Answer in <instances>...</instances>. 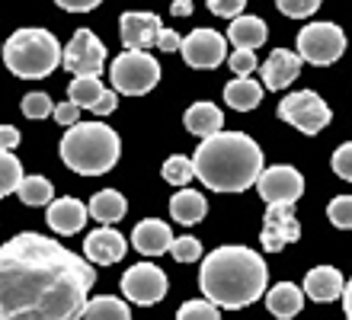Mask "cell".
I'll list each match as a JSON object with an SVG mask.
<instances>
[{
    "label": "cell",
    "mask_w": 352,
    "mask_h": 320,
    "mask_svg": "<svg viewBox=\"0 0 352 320\" xmlns=\"http://www.w3.org/2000/svg\"><path fill=\"white\" fill-rule=\"evenodd\" d=\"M19 109H23V116H29V119H48V112L55 116V103H52L48 93L36 90V93H26V96H23Z\"/></svg>",
    "instance_id": "31"
},
{
    "label": "cell",
    "mask_w": 352,
    "mask_h": 320,
    "mask_svg": "<svg viewBox=\"0 0 352 320\" xmlns=\"http://www.w3.org/2000/svg\"><path fill=\"white\" fill-rule=\"evenodd\" d=\"M0 58H3V45H0Z\"/></svg>",
    "instance_id": "46"
},
{
    "label": "cell",
    "mask_w": 352,
    "mask_h": 320,
    "mask_svg": "<svg viewBox=\"0 0 352 320\" xmlns=\"http://www.w3.org/2000/svg\"><path fill=\"white\" fill-rule=\"evenodd\" d=\"M61 10H67V13H87V10L100 7L102 0H55Z\"/></svg>",
    "instance_id": "42"
},
{
    "label": "cell",
    "mask_w": 352,
    "mask_h": 320,
    "mask_svg": "<svg viewBox=\"0 0 352 320\" xmlns=\"http://www.w3.org/2000/svg\"><path fill=\"white\" fill-rule=\"evenodd\" d=\"M327 215H330V224L340 231H352V195H336L330 205H327Z\"/></svg>",
    "instance_id": "32"
},
{
    "label": "cell",
    "mask_w": 352,
    "mask_h": 320,
    "mask_svg": "<svg viewBox=\"0 0 352 320\" xmlns=\"http://www.w3.org/2000/svg\"><path fill=\"white\" fill-rule=\"evenodd\" d=\"M87 218H90V211H87L84 202H77L74 195H65V199H55L48 205L45 211V221L48 228L55 231V234H77V231H84Z\"/></svg>",
    "instance_id": "16"
},
{
    "label": "cell",
    "mask_w": 352,
    "mask_h": 320,
    "mask_svg": "<svg viewBox=\"0 0 352 320\" xmlns=\"http://www.w3.org/2000/svg\"><path fill=\"white\" fill-rule=\"evenodd\" d=\"M122 141L102 122H77L61 138V160L80 176L109 173L119 160Z\"/></svg>",
    "instance_id": "4"
},
{
    "label": "cell",
    "mask_w": 352,
    "mask_h": 320,
    "mask_svg": "<svg viewBox=\"0 0 352 320\" xmlns=\"http://www.w3.org/2000/svg\"><path fill=\"white\" fill-rule=\"evenodd\" d=\"M208 211V202L202 199V192L195 189H179L170 199V215H173L179 224H199Z\"/></svg>",
    "instance_id": "25"
},
{
    "label": "cell",
    "mask_w": 352,
    "mask_h": 320,
    "mask_svg": "<svg viewBox=\"0 0 352 320\" xmlns=\"http://www.w3.org/2000/svg\"><path fill=\"white\" fill-rule=\"evenodd\" d=\"M301 237V224L295 218V205H269L266 221H263V250L266 253H278L288 244H295Z\"/></svg>",
    "instance_id": "13"
},
{
    "label": "cell",
    "mask_w": 352,
    "mask_h": 320,
    "mask_svg": "<svg viewBox=\"0 0 352 320\" xmlns=\"http://www.w3.org/2000/svg\"><path fill=\"white\" fill-rule=\"evenodd\" d=\"M93 279L74 250L23 231L0 247V320H80Z\"/></svg>",
    "instance_id": "1"
},
{
    "label": "cell",
    "mask_w": 352,
    "mask_h": 320,
    "mask_svg": "<svg viewBox=\"0 0 352 320\" xmlns=\"http://www.w3.org/2000/svg\"><path fill=\"white\" fill-rule=\"evenodd\" d=\"M87 211H90V215L100 221V224H116L119 218H125V211H129V202H125V195H122V192L102 189V192H96V195L90 199Z\"/></svg>",
    "instance_id": "24"
},
{
    "label": "cell",
    "mask_w": 352,
    "mask_h": 320,
    "mask_svg": "<svg viewBox=\"0 0 352 320\" xmlns=\"http://www.w3.org/2000/svg\"><path fill=\"white\" fill-rule=\"evenodd\" d=\"M23 183V164H19L13 151H0V199L16 192Z\"/></svg>",
    "instance_id": "29"
},
{
    "label": "cell",
    "mask_w": 352,
    "mask_h": 320,
    "mask_svg": "<svg viewBox=\"0 0 352 320\" xmlns=\"http://www.w3.org/2000/svg\"><path fill=\"white\" fill-rule=\"evenodd\" d=\"M269 269L250 247H218L202 259L199 288L214 308L241 311L266 295Z\"/></svg>",
    "instance_id": "2"
},
{
    "label": "cell",
    "mask_w": 352,
    "mask_h": 320,
    "mask_svg": "<svg viewBox=\"0 0 352 320\" xmlns=\"http://www.w3.org/2000/svg\"><path fill=\"white\" fill-rule=\"evenodd\" d=\"M19 145V131L13 125H0V151H13Z\"/></svg>",
    "instance_id": "43"
},
{
    "label": "cell",
    "mask_w": 352,
    "mask_h": 320,
    "mask_svg": "<svg viewBox=\"0 0 352 320\" xmlns=\"http://www.w3.org/2000/svg\"><path fill=\"white\" fill-rule=\"evenodd\" d=\"M278 119L288 122L292 128H298L301 135H320L333 112L327 106L314 90H298V93H288L285 100L278 103Z\"/></svg>",
    "instance_id": "7"
},
{
    "label": "cell",
    "mask_w": 352,
    "mask_h": 320,
    "mask_svg": "<svg viewBox=\"0 0 352 320\" xmlns=\"http://www.w3.org/2000/svg\"><path fill=\"white\" fill-rule=\"evenodd\" d=\"M164 180L170 186H189V180L195 176V167H192V157H183V154H173L164 160Z\"/></svg>",
    "instance_id": "30"
},
{
    "label": "cell",
    "mask_w": 352,
    "mask_h": 320,
    "mask_svg": "<svg viewBox=\"0 0 352 320\" xmlns=\"http://www.w3.org/2000/svg\"><path fill=\"white\" fill-rule=\"evenodd\" d=\"M160 29H164V23L157 13H122L119 19L122 45L135 48V52H148L151 45H157Z\"/></svg>",
    "instance_id": "14"
},
{
    "label": "cell",
    "mask_w": 352,
    "mask_h": 320,
    "mask_svg": "<svg viewBox=\"0 0 352 320\" xmlns=\"http://www.w3.org/2000/svg\"><path fill=\"white\" fill-rule=\"evenodd\" d=\"M61 52L48 29H16L3 42V64L23 81H42L61 64Z\"/></svg>",
    "instance_id": "5"
},
{
    "label": "cell",
    "mask_w": 352,
    "mask_h": 320,
    "mask_svg": "<svg viewBox=\"0 0 352 320\" xmlns=\"http://www.w3.org/2000/svg\"><path fill=\"white\" fill-rule=\"evenodd\" d=\"M228 39H231L234 48H243V52H256L269 39V29L260 17H234L231 26H228Z\"/></svg>",
    "instance_id": "20"
},
{
    "label": "cell",
    "mask_w": 352,
    "mask_h": 320,
    "mask_svg": "<svg viewBox=\"0 0 352 320\" xmlns=\"http://www.w3.org/2000/svg\"><path fill=\"white\" fill-rule=\"evenodd\" d=\"M266 308L272 317L292 320L301 308H305V292H301L295 282H278L266 292Z\"/></svg>",
    "instance_id": "21"
},
{
    "label": "cell",
    "mask_w": 352,
    "mask_h": 320,
    "mask_svg": "<svg viewBox=\"0 0 352 320\" xmlns=\"http://www.w3.org/2000/svg\"><path fill=\"white\" fill-rule=\"evenodd\" d=\"M131 244L135 250L144 256H160V253H170V244H173V231H170L167 221H157V218H144L135 224L131 231Z\"/></svg>",
    "instance_id": "18"
},
{
    "label": "cell",
    "mask_w": 352,
    "mask_h": 320,
    "mask_svg": "<svg viewBox=\"0 0 352 320\" xmlns=\"http://www.w3.org/2000/svg\"><path fill=\"white\" fill-rule=\"evenodd\" d=\"M346 52V36L343 29L333 23H307L298 32V55L301 61L327 67V64L340 61V55Z\"/></svg>",
    "instance_id": "8"
},
{
    "label": "cell",
    "mask_w": 352,
    "mask_h": 320,
    "mask_svg": "<svg viewBox=\"0 0 352 320\" xmlns=\"http://www.w3.org/2000/svg\"><path fill=\"white\" fill-rule=\"evenodd\" d=\"M122 295L135 304H157L167 298V275L154 263H135L122 275Z\"/></svg>",
    "instance_id": "10"
},
{
    "label": "cell",
    "mask_w": 352,
    "mask_h": 320,
    "mask_svg": "<svg viewBox=\"0 0 352 320\" xmlns=\"http://www.w3.org/2000/svg\"><path fill=\"white\" fill-rule=\"evenodd\" d=\"M228 64H231V71L237 74V77H250V74L256 71V52H243V48H237V52L228 58Z\"/></svg>",
    "instance_id": "37"
},
{
    "label": "cell",
    "mask_w": 352,
    "mask_h": 320,
    "mask_svg": "<svg viewBox=\"0 0 352 320\" xmlns=\"http://www.w3.org/2000/svg\"><path fill=\"white\" fill-rule=\"evenodd\" d=\"M106 64V45L90 29H77L61 52V67L74 77H100Z\"/></svg>",
    "instance_id": "9"
},
{
    "label": "cell",
    "mask_w": 352,
    "mask_h": 320,
    "mask_svg": "<svg viewBox=\"0 0 352 320\" xmlns=\"http://www.w3.org/2000/svg\"><path fill=\"white\" fill-rule=\"evenodd\" d=\"M55 119L61 122L65 128H71V125H77V119H80V106H74V103L67 100V103H61V106H55Z\"/></svg>",
    "instance_id": "40"
},
{
    "label": "cell",
    "mask_w": 352,
    "mask_h": 320,
    "mask_svg": "<svg viewBox=\"0 0 352 320\" xmlns=\"http://www.w3.org/2000/svg\"><path fill=\"white\" fill-rule=\"evenodd\" d=\"M125 250H129L125 234H119V231H112V228H96L93 234L84 237V256H87V263H93V266L122 263Z\"/></svg>",
    "instance_id": "15"
},
{
    "label": "cell",
    "mask_w": 352,
    "mask_h": 320,
    "mask_svg": "<svg viewBox=\"0 0 352 320\" xmlns=\"http://www.w3.org/2000/svg\"><path fill=\"white\" fill-rule=\"evenodd\" d=\"M256 189L269 205H295L301 195H305V176L298 173L295 167L276 164L266 167L256 180Z\"/></svg>",
    "instance_id": "12"
},
{
    "label": "cell",
    "mask_w": 352,
    "mask_h": 320,
    "mask_svg": "<svg viewBox=\"0 0 352 320\" xmlns=\"http://www.w3.org/2000/svg\"><path fill=\"white\" fill-rule=\"evenodd\" d=\"M195 176L214 192H243L250 189L263 167V151L243 131H218L199 141L192 154Z\"/></svg>",
    "instance_id": "3"
},
{
    "label": "cell",
    "mask_w": 352,
    "mask_h": 320,
    "mask_svg": "<svg viewBox=\"0 0 352 320\" xmlns=\"http://www.w3.org/2000/svg\"><path fill=\"white\" fill-rule=\"evenodd\" d=\"M343 288H346V279L333 266H317V269H311V273L305 275V295L317 304L336 301V298L343 295Z\"/></svg>",
    "instance_id": "19"
},
{
    "label": "cell",
    "mask_w": 352,
    "mask_h": 320,
    "mask_svg": "<svg viewBox=\"0 0 352 320\" xmlns=\"http://www.w3.org/2000/svg\"><path fill=\"white\" fill-rule=\"evenodd\" d=\"M102 87L100 77H74V81L67 83V100L80 106V109H93V103L102 96Z\"/></svg>",
    "instance_id": "28"
},
{
    "label": "cell",
    "mask_w": 352,
    "mask_h": 320,
    "mask_svg": "<svg viewBox=\"0 0 352 320\" xmlns=\"http://www.w3.org/2000/svg\"><path fill=\"white\" fill-rule=\"evenodd\" d=\"M340 298H343V311H346V317L352 320V279L346 282V288H343V295H340Z\"/></svg>",
    "instance_id": "45"
},
{
    "label": "cell",
    "mask_w": 352,
    "mask_h": 320,
    "mask_svg": "<svg viewBox=\"0 0 352 320\" xmlns=\"http://www.w3.org/2000/svg\"><path fill=\"white\" fill-rule=\"evenodd\" d=\"M263 90H266V87L256 83L253 77H234V81L224 87V103L237 112H250L260 106Z\"/></svg>",
    "instance_id": "22"
},
{
    "label": "cell",
    "mask_w": 352,
    "mask_h": 320,
    "mask_svg": "<svg viewBox=\"0 0 352 320\" xmlns=\"http://www.w3.org/2000/svg\"><path fill=\"white\" fill-rule=\"evenodd\" d=\"M224 125V116L214 103H192L186 109V128L199 138H208V135H218Z\"/></svg>",
    "instance_id": "23"
},
{
    "label": "cell",
    "mask_w": 352,
    "mask_h": 320,
    "mask_svg": "<svg viewBox=\"0 0 352 320\" xmlns=\"http://www.w3.org/2000/svg\"><path fill=\"white\" fill-rule=\"evenodd\" d=\"M80 320H131L129 304L116 298V295H100V298H90L84 308V317Z\"/></svg>",
    "instance_id": "26"
},
{
    "label": "cell",
    "mask_w": 352,
    "mask_h": 320,
    "mask_svg": "<svg viewBox=\"0 0 352 320\" xmlns=\"http://www.w3.org/2000/svg\"><path fill=\"white\" fill-rule=\"evenodd\" d=\"M205 3H208V10L214 17H224V19L241 17L243 7H247V0H205Z\"/></svg>",
    "instance_id": "38"
},
{
    "label": "cell",
    "mask_w": 352,
    "mask_h": 320,
    "mask_svg": "<svg viewBox=\"0 0 352 320\" xmlns=\"http://www.w3.org/2000/svg\"><path fill=\"white\" fill-rule=\"evenodd\" d=\"M109 77L116 83V93L125 96H144L157 87L160 81V64L157 58H151V52H135L125 48L109 67Z\"/></svg>",
    "instance_id": "6"
},
{
    "label": "cell",
    "mask_w": 352,
    "mask_h": 320,
    "mask_svg": "<svg viewBox=\"0 0 352 320\" xmlns=\"http://www.w3.org/2000/svg\"><path fill=\"white\" fill-rule=\"evenodd\" d=\"M170 256H173L176 263H199L202 259V244L195 237H173Z\"/></svg>",
    "instance_id": "34"
},
{
    "label": "cell",
    "mask_w": 352,
    "mask_h": 320,
    "mask_svg": "<svg viewBox=\"0 0 352 320\" xmlns=\"http://www.w3.org/2000/svg\"><path fill=\"white\" fill-rule=\"evenodd\" d=\"M276 7L292 19H305V17H314L320 10V0H276Z\"/></svg>",
    "instance_id": "35"
},
{
    "label": "cell",
    "mask_w": 352,
    "mask_h": 320,
    "mask_svg": "<svg viewBox=\"0 0 352 320\" xmlns=\"http://www.w3.org/2000/svg\"><path fill=\"white\" fill-rule=\"evenodd\" d=\"M179 45H183V36H179L176 29H160V36H157V48H160V52H176Z\"/></svg>",
    "instance_id": "41"
},
{
    "label": "cell",
    "mask_w": 352,
    "mask_h": 320,
    "mask_svg": "<svg viewBox=\"0 0 352 320\" xmlns=\"http://www.w3.org/2000/svg\"><path fill=\"white\" fill-rule=\"evenodd\" d=\"M116 106H119V93L116 90H102V96L96 103H93V116H109V112H116Z\"/></svg>",
    "instance_id": "39"
},
{
    "label": "cell",
    "mask_w": 352,
    "mask_h": 320,
    "mask_svg": "<svg viewBox=\"0 0 352 320\" xmlns=\"http://www.w3.org/2000/svg\"><path fill=\"white\" fill-rule=\"evenodd\" d=\"M179 52H183L189 67L214 71V67L228 58V39H224L221 32H214V29H192L189 36H183Z\"/></svg>",
    "instance_id": "11"
},
{
    "label": "cell",
    "mask_w": 352,
    "mask_h": 320,
    "mask_svg": "<svg viewBox=\"0 0 352 320\" xmlns=\"http://www.w3.org/2000/svg\"><path fill=\"white\" fill-rule=\"evenodd\" d=\"M298 71H301V55L288 52V48H276L263 64V87L266 90H285L288 83H295Z\"/></svg>",
    "instance_id": "17"
},
{
    "label": "cell",
    "mask_w": 352,
    "mask_h": 320,
    "mask_svg": "<svg viewBox=\"0 0 352 320\" xmlns=\"http://www.w3.org/2000/svg\"><path fill=\"white\" fill-rule=\"evenodd\" d=\"M176 320H221V314H218V308H214L208 298H195V301H186L183 308H179V314H176Z\"/></svg>",
    "instance_id": "33"
},
{
    "label": "cell",
    "mask_w": 352,
    "mask_h": 320,
    "mask_svg": "<svg viewBox=\"0 0 352 320\" xmlns=\"http://www.w3.org/2000/svg\"><path fill=\"white\" fill-rule=\"evenodd\" d=\"M16 195L23 205H52L55 202V186H52L48 176H23Z\"/></svg>",
    "instance_id": "27"
},
{
    "label": "cell",
    "mask_w": 352,
    "mask_h": 320,
    "mask_svg": "<svg viewBox=\"0 0 352 320\" xmlns=\"http://www.w3.org/2000/svg\"><path fill=\"white\" fill-rule=\"evenodd\" d=\"M333 173L340 176V180H346V183H352V141H346V145L336 147V154H333Z\"/></svg>",
    "instance_id": "36"
},
{
    "label": "cell",
    "mask_w": 352,
    "mask_h": 320,
    "mask_svg": "<svg viewBox=\"0 0 352 320\" xmlns=\"http://www.w3.org/2000/svg\"><path fill=\"white\" fill-rule=\"evenodd\" d=\"M170 13H173V17H189V13H192V0H173Z\"/></svg>",
    "instance_id": "44"
}]
</instances>
